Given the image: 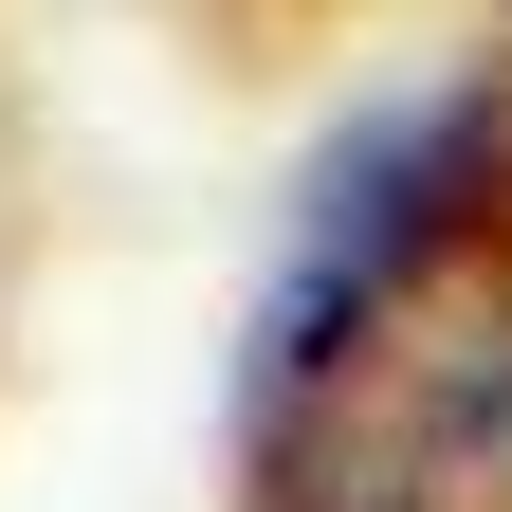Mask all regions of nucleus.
I'll use <instances>...</instances> for the list:
<instances>
[{"mask_svg": "<svg viewBox=\"0 0 512 512\" xmlns=\"http://www.w3.org/2000/svg\"><path fill=\"white\" fill-rule=\"evenodd\" d=\"M256 512H512V202L256 311Z\"/></svg>", "mask_w": 512, "mask_h": 512, "instance_id": "nucleus-1", "label": "nucleus"}]
</instances>
